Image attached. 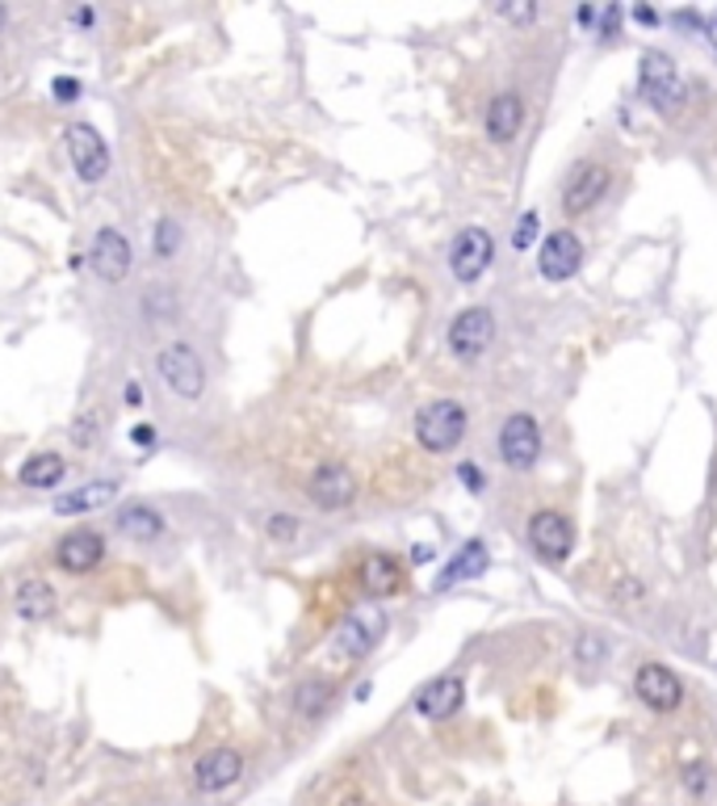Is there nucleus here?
<instances>
[{"mask_svg":"<svg viewBox=\"0 0 717 806\" xmlns=\"http://www.w3.org/2000/svg\"><path fill=\"white\" fill-rule=\"evenodd\" d=\"M411 428H416V442H420L428 454H449V449L462 446L465 428H470V416H465V403L432 400L416 412V425Z\"/></svg>","mask_w":717,"mask_h":806,"instance_id":"f257e3e1","label":"nucleus"},{"mask_svg":"<svg viewBox=\"0 0 717 806\" xmlns=\"http://www.w3.org/2000/svg\"><path fill=\"white\" fill-rule=\"evenodd\" d=\"M638 93H642L646 106H654L659 114H672L675 106L688 102V88L679 81L672 55H663V51H646V55L638 60Z\"/></svg>","mask_w":717,"mask_h":806,"instance_id":"f03ea898","label":"nucleus"},{"mask_svg":"<svg viewBox=\"0 0 717 806\" xmlns=\"http://www.w3.org/2000/svg\"><path fill=\"white\" fill-rule=\"evenodd\" d=\"M156 370H160V379H164V386H169L172 395H181V400H202V391H206V365H202V358L193 353L185 340L164 344V349L156 353Z\"/></svg>","mask_w":717,"mask_h":806,"instance_id":"7ed1b4c3","label":"nucleus"},{"mask_svg":"<svg viewBox=\"0 0 717 806\" xmlns=\"http://www.w3.org/2000/svg\"><path fill=\"white\" fill-rule=\"evenodd\" d=\"M609 185H612L609 165H600V160L575 165L570 177L563 181V214H567V219H584V214L596 211V206L604 202Z\"/></svg>","mask_w":717,"mask_h":806,"instance_id":"20e7f679","label":"nucleus"},{"mask_svg":"<svg viewBox=\"0 0 717 806\" xmlns=\"http://www.w3.org/2000/svg\"><path fill=\"white\" fill-rule=\"evenodd\" d=\"M528 547L533 554L549 563V568H558V563H567L570 551H575V526H570L563 512L554 509H542L528 517Z\"/></svg>","mask_w":717,"mask_h":806,"instance_id":"39448f33","label":"nucleus"},{"mask_svg":"<svg viewBox=\"0 0 717 806\" xmlns=\"http://www.w3.org/2000/svg\"><path fill=\"white\" fill-rule=\"evenodd\" d=\"M500 458L507 470H533L542 458V425L528 412H512L500 425Z\"/></svg>","mask_w":717,"mask_h":806,"instance_id":"423d86ee","label":"nucleus"},{"mask_svg":"<svg viewBox=\"0 0 717 806\" xmlns=\"http://www.w3.org/2000/svg\"><path fill=\"white\" fill-rule=\"evenodd\" d=\"M64 144H67V156H72V169H76L81 181H88V185L106 181L109 148H106V139H101V130L88 127V123H67Z\"/></svg>","mask_w":717,"mask_h":806,"instance_id":"0eeeda50","label":"nucleus"},{"mask_svg":"<svg viewBox=\"0 0 717 806\" xmlns=\"http://www.w3.org/2000/svg\"><path fill=\"white\" fill-rule=\"evenodd\" d=\"M633 693L654 714H672L684 706V680L675 677L667 664H642L633 672Z\"/></svg>","mask_w":717,"mask_h":806,"instance_id":"6e6552de","label":"nucleus"},{"mask_svg":"<svg viewBox=\"0 0 717 806\" xmlns=\"http://www.w3.org/2000/svg\"><path fill=\"white\" fill-rule=\"evenodd\" d=\"M495 337V316L486 307H465L449 324V353L458 361H479Z\"/></svg>","mask_w":717,"mask_h":806,"instance_id":"1a4fd4ad","label":"nucleus"},{"mask_svg":"<svg viewBox=\"0 0 717 806\" xmlns=\"http://www.w3.org/2000/svg\"><path fill=\"white\" fill-rule=\"evenodd\" d=\"M491 261H495V240L486 227H465V232L453 235V248H449V269L458 282H479V277L491 269Z\"/></svg>","mask_w":717,"mask_h":806,"instance_id":"9d476101","label":"nucleus"},{"mask_svg":"<svg viewBox=\"0 0 717 806\" xmlns=\"http://www.w3.org/2000/svg\"><path fill=\"white\" fill-rule=\"evenodd\" d=\"M382 635H386V614L378 605H365V609L344 617V626L336 630V651L344 659H361L378 647Z\"/></svg>","mask_w":717,"mask_h":806,"instance_id":"9b49d317","label":"nucleus"},{"mask_svg":"<svg viewBox=\"0 0 717 806\" xmlns=\"http://www.w3.org/2000/svg\"><path fill=\"white\" fill-rule=\"evenodd\" d=\"M579 265H584V240L567 227H558V232H549L542 240V253H537V269L546 282H567V277L579 274Z\"/></svg>","mask_w":717,"mask_h":806,"instance_id":"f8f14e48","label":"nucleus"},{"mask_svg":"<svg viewBox=\"0 0 717 806\" xmlns=\"http://www.w3.org/2000/svg\"><path fill=\"white\" fill-rule=\"evenodd\" d=\"M307 496L315 500L319 509H328V512L349 509V505L357 500V479H353V470L340 467V463H323V467L311 470V479H307Z\"/></svg>","mask_w":717,"mask_h":806,"instance_id":"ddd939ff","label":"nucleus"},{"mask_svg":"<svg viewBox=\"0 0 717 806\" xmlns=\"http://www.w3.org/2000/svg\"><path fill=\"white\" fill-rule=\"evenodd\" d=\"M88 265L101 282H127L130 274V240L118 227H101L93 235V248H88Z\"/></svg>","mask_w":717,"mask_h":806,"instance_id":"4468645a","label":"nucleus"},{"mask_svg":"<svg viewBox=\"0 0 717 806\" xmlns=\"http://www.w3.org/2000/svg\"><path fill=\"white\" fill-rule=\"evenodd\" d=\"M239 777H244V756L235 747H211L206 756H197V764H193V785L202 794H223Z\"/></svg>","mask_w":717,"mask_h":806,"instance_id":"2eb2a0df","label":"nucleus"},{"mask_svg":"<svg viewBox=\"0 0 717 806\" xmlns=\"http://www.w3.org/2000/svg\"><path fill=\"white\" fill-rule=\"evenodd\" d=\"M101 559H106V538L97 530L67 533L64 542L55 547V563H60L67 575H88Z\"/></svg>","mask_w":717,"mask_h":806,"instance_id":"dca6fc26","label":"nucleus"},{"mask_svg":"<svg viewBox=\"0 0 717 806\" xmlns=\"http://www.w3.org/2000/svg\"><path fill=\"white\" fill-rule=\"evenodd\" d=\"M462 706H465V680L462 677H437V680H428L420 693H416V714H424V719H432V722L453 719Z\"/></svg>","mask_w":717,"mask_h":806,"instance_id":"f3484780","label":"nucleus"},{"mask_svg":"<svg viewBox=\"0 0 717 806\" xmlns=\"http://www.w3.org/2000/svg\"><path fill=\"white\" fill-rule=\"evenodd\" d=\"M403 584H407V572H403V563L395 554L378 551L361 563V588H365V596L386 601V596L403 593Z\"/></svg>","mask_w":717,"mask_h":806,"instance_id":"a211bd4d","label":"nucleus"},{"mask_svg":"<svg viewBox=\"0 0 717 806\" xmlns=\"http://www.w3.org/2000/svg\"><path fill=\"white\" fill-rule=\"evenodd\" d=\"M486 139L491 144H512L521 127H525V97L521 93H500V97H491V106H486Z\"/></svg>","mask_w":717,"mask_h":806,"instance_id":"6ab92c4d","label":"nucleus"},{"mask_svg":"<svg viewBox=\"0 0 717 806\" xmlns=\"http://www.w3.org/2000/svg\"><path fill=\"white\" fill-rule=\"evenodd\" d=\"M486 563H491L486 542H483V538H470V542H462V551L445 563V572L437 575V584H432V588H437V593H445V588H453V584L479 580V575L486 572Z\"/></svg>","mask_w":717,"mask_h":806,"instance_id":"aec40b11","label":"nucleus"},{"mask_svg":"<svg viewBox=\"0 0 717 806\" xmlns=\"http://www.w3.org/2000/svg\"><path fill=\"white\" fill-rule=\"evenodd\" d=\"M114 526L130 542H160L164 538V517L151 509V505H122L118 517H114Z\"/></svg>","mask_w":717,"mask_h":806,"instance_id":"412c9836","label":"nucleus"},{"mask_svg":"<svg viewBox=\"0 0 717 806\" xmlns=\"http://www.w3.org/2000/svg\"><path fill=\"white\" fill-rule=\"evenodd\" d=\"M118 488H122L118 479H97V484H85V488L60 496V500H55V512H60V517H76V512L101 509V505H109V500L118 496Z\"/></svg>","mask_w":717,"mask_h":806,"instance_id":"4be33fe9","label":"nucleus"},{"mask_svg":"<svg viewBox=\"0 0 717 806\" xmlns=\"http://www.w3.org/2000/svg\"><path fill=\"white\" fill-rule=\"evenodd\" d=\"M13 605H18V614H22L25 622H46V617L60 609V596H55V588H51L46 580H22Z\"/></svg>","mask_w":717,"mask_h":806,"instance_id":"5701e85b","label":"nucleus"},{"mask_svg":"<svg viewBox=\"0 0 717 806\" xmlns=\"http://www.w3.org/2000/svg\"><path fill=\"white\" fill-rule=\"evenodd\" d=\"M64 475H67V463L60 458V454H34V458H25V467H22V479L25 488H34V491H43V488H55V484H64Z\"/></svg>","mask_w":717,"mask_h":806,"instance_id":"b1692460","label":"nucleus"},{"mask_svg":"<svg viewBox=\"0 0 717 806\" xmlns=\"http://www.w3.org/2000/svg\"><path fill=\"white\" fill-rule=\"evenodd\" d=\"M332 701H336V689H332V680H323V677L302 680V685L295 689V710L302 714V719H319Z\"/></svg>","mask_w":717,"mask_h":806,"instance_id":"393cba45","label":"nucleus"},{"mask_svg":"<svg viewBox=\"0 0 717 806\" xmlns=\"http://www.w3.org/2000/svg\"><path fill=\"white\" fill-rule=\"evenodd\" d=\"M143 316L156 319V324L176 319V295H172L169 286H151L148 295H143Z\"/></svg>","mask_w":717,"mask_h":806,"instance_id":"a878e982","label":"nucleus"},{"mask_svg":"<svg viewBox=\"0 0 717 806\" xmlns=\"http://www.w3.org/2000/svg\"><path fill=\"white\" fill-rule=\"evenodd\" d=\"M684 789L693 794V798H705L709 789H714V768L705 761H693L688 768H684Z\"/></svg>","mask_w":717,"mask_h":806,"instance_id":"bb28decb","label":"nucleus"},{"mask_svg":"<svg viewBox=\"0 0 717 806\" xmlns=\"http://www.w3.org/2000/svg\"><path fill=\"white\" fill-rule=\"evenodd\" d=\"M176 248H181V227H176L172 219H160V223H156V256L169 261Z\"/></svg>","mask_w":717,"mask_h":806,"instance_id":"cd10ccee","label":"nucleus"},{"mask_svg":"<svg viewBox=\"0 0 717 806\" xmlns=\"http://www.w3.org/2000/svg\"><path fill=\"white\" fill-rule=\"evenodd\" d=\"M97 433H101V416H97V412H85V416L76 421V428H72V442L81 449H88L97 442Z\"/></svg>","mask_w":717,"mask_h":806,"instance_id":"c85d7f7f","label":"nucleus"},{"mask_svg":"<svg viewBox=\"0 0 717 806\" xmlns=\"http://www.w3.org/2000/svg\"><path fill=\"white\" fill-rule=\"evenodd\" d=\"M575 659H579L584 668H596V664L604 659V638H600V635H584V638H579V647H575Z\"/></svg>","mask_w":717,"mask_h":806,"instance_id":"c756f323","label":"nucleus"},{"mask_svg":"<svg viewBox=\"0 0 717 806\" xmlns=\"http://www.w3.org/2000/svg\"><path fill=\"white\" fill-rule=\"evenodd\" d=\"M533 240H537V211H528L521 223H516V232H512V248L516 253H525V248H533Z\"/></svg>","mask_w":717,"mask_h":806,"instance_id":"7c9ffc66","label":"nucleus"},{"mask_svg":"<svg viewBox=\"0 0 717 806\" xmlns=\"http://www.w3.org/2000/svg\"><path fill=\"white\" fill-rule=\"evenodd\" d=\"M265 533L277 538V542H290V538H298V521L295 517H286V512H274V517L265 521Z\"/></svg>","mask_w":717,"mask_h":806,"instance_id":"2f4dec72","label":"nucleus"},{"mask_svg":"<svg viewBox=\"0 0 717 806\" xmlns=\"http://www.w3.org/2000/svg\"><path fill=\"white\" fill-rule=\"evenodd\" d=\"M621 18H625V13H621V4H609V9H600L596 34H600V39H612V34H617V25H621Z\"/></svg>","mask_w":717,"mask_h":806,"instance_id":"473e14b6","label":"nucleus"},{"mask_svg":"<svg viewBox=\"0 0 717 806\" xmlns=\"http://www.w3.org/2000/svg\"><path fill=\"white\" fill-rule=\"evenodd\" d=\"M51 93H55V102H76V97H81V81H72V76H55V81H51Z\"/></svg>","mask_w":717,"mask_h":806,"instance_id":"72a5a7b5","label":"nucleus"},{"mask_svg":"<svg viewBox=\"0 0 717 806\" xmlns=\"http://www.w3.org/2000/svg\"><path fill=\"white\" fill-rule=\"evenodd\" d=\"M458 479H462V484H465V488H470V491H483V488H486L483 470L474 467V463H462V467H458Z\"/></svg>","mask_w":717,"mask_h":806,"instance_id":"f704fd0d","label":"nucleus"},{"mask_svg":"<svg viewBox=\"0 0 717 806\" xmlns=\"http://www.w3.org/2000/svg\"><path fill=\"white\" fill-rule=\"evenodd\" d=\"M130 446L151 449V446H156V428H151V425H135V428H130Z\"/></svg>","mask_w":717,"mask_h":806,"instance_id":"c9c22d12","label":"nucleus"},{"mask_svg":"<svg viewBox=\"0 0 717 806\" xmlns=\"http://www.w3.org/2000/svg\"><path fill=\"white\" fill-rule=\"evenodd\" d=\"M332 806H370V798L361 789H340L336 798H332Z\"/></svg>","mask_w":717,"mask_h":806,"instance_id":"e433bc0d","label":"nucleus"},{"mask_svg":"<svg viewBox=\"0 0 717 806\" xmlns=\"http://www.w3.org/2000/svg\"><path fill=\"white\" fill-rule=\"evenodd\" d=\"M575 18H579V25L596 30V22H600V9H591V4H579V9H575Z\"/></svg>","mask_w":717,"mask_h":806,"instance_id":"4c0bfd02","label":"nucleus"},{"mask_svg":"<svg viewBox=\"0 0 717 806\" xmlns=\"http://www.w3.org/2000/svg\"><path fill=\"white\" fill-rule=\"evenodd\" d=\"M122 400H127V407H143V386H139V382H127V386H122Z\"/></svg>","mask_w":717,"mask_h":806,"instance_id":"58836bf2","label":"nucleus"},{"mask_svg":"<svg viewBox=\"0 0 717 806\" xmlns=\"http://www.w3.org/2000/svg\"><path fill=\"white\" fill-rule=\"evenodd\" d=\"M504 18H512V22H528V18H537V9L533 4H525V9H500Z\"/></svg>","mask_w":717,"mask_h":806,"instance_id":"ea45409f","label":"nucleus"},{"mask_svg":"<svg viewBox=\"0 0 717 806\" xmlns=\"http://www.w3.org/2000/svg\"><path fill=\"white\" fill-rule=\"evenodd\" d=\"M633 18H638L642 25H659V13H654V9H646V4H638V9H633Z\"/></svg>","mask_w":717,"mask_h":806,"instance_id":"a19ab883","label":"nucleus"},{"mask_svg":"<svg viewBox=\"0 0 717 806\" xmlns=\"http://www.w3.org/2000/svg\"><path fill=\"white\" fill-rule=\"evenodd\" d=\"M617 596H642V584L625 580V584H617Z\"/></svg>","mask_w":717,"mask_h":806,"instance_id":"79ce46f5","label":"nucleus"},{"mask_svg":"<svg viewBox=\"0 0 717 806\" xmlns=\"http://www.w3.org/2000/svg\"><path fill=\"white\" fill-rule=\"evenodd\" d=\"M72 22H76V25H93V9H76V13H72Z\"/></svg>","mask_w":717,"mask_h":806,"instance_id":"37998d69","label":"nucleus"},{"mask_svg":"<svg viewBox=\"0 0 717 806\" xmlns=\"http://www.w3.org/2000/svg\"><path fill=\"white\" fill-rule=\"evenodd\" d=\"M411 559H416V563H424V559H432V547H416V551H411Z\"/></svg>","mask_w":717,"mask_h":806,"instance_id":"c03bdc74","label":"nucleus"},{"mask_svg":"<svg viewBox=\"0 0 717 806\" xmlns=\"http://www.w3.org/2000/svg\"><path fill=\"white\" fill-rule=\"evenodd\" d=\"M4 22H9V13H4V4H0V30H4Z\"/></svg>","mask_w":717,"mask_h":806,"instance_id":"a18cd8bd","label":"nucleus"}]
</instances>
